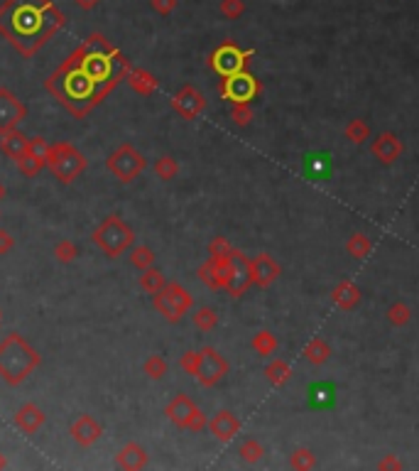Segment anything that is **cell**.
Returning <instances> with one entry per match:
<instances>
[{
    "label": "cell",
    "instance_id": "ba28073f",
    "mask_svg": "<svg viewBox=\"0 0 419 471\" xmlns=\"http://www.w3.org/2000/svg\"><path fill=\"white\" fill-rule=\"evenodd\" d=\"M255 57V49H241L238 44H233L231 39L223 42L221 47H216L209 57V66L221 76L226 79L231 74H238V71H245L248 62Z\"/></svg>",
    "mask_w": 419,
    "mask_h": 471
},
{
    "label": "cell",
    "instance_id": "277c9868",
    "mask_svg": "<svg viewBox=\"0 0 419 471\" xmlns=\"http://www.w3.org/2000/svg\"><path fill=\"white\" fill-rule=\"evenodd\" d=\"M91 239L108 258H120V255L133 246L135 233L120 216H108L98 223V228L93 231Z\"/></svg>",
    "mask_w": 419,
    "mask_h": 471
},
{
    "label": "cell",
    "instance_id": "c3c4849f",
    "mask_svg": "<svg viewBox=\"0 0 419 471\" xmlns=\"http://www.w3.org/2000/svg\"><path fill=\"white\" fill-rule=\"evenodd\" d=\"M74 3L81 8V10H93V8H96L101 0H74Z\"/></svg>",
    "mask_w": 419,
    "mask_h": 471
},
{
    "label": "cell",
    "instance_id": "f907efd6",
    "mask_svg": "<svg viewBox=\"0 0 419 471\" xmlns=\"http://www.w3.org/2000/svg\"><path fill=\"white\" fill-rule=\"evenodd\" d=\"M6 194H8V190H6V187H3V182H0V201L6 199Z\"/></svg>",
    "mask_w": 419,
    "mask_h": 471
},
{
    "label": "cell",
    "instance_id": "7bdbcfd3",
    "mask_svg": "<svg viewBox=\"0 0 419 471\" xmlns=\"http://www.w3.org/2000/svg\"><path fill=\"white\" fill-rule=\"evenodd\" d=\"M199 358H201V351H187V353H182V358H179V366H182V371H187L189 376H196Z\"/></svg>",
    "mask_w": 419,
    "mask_h": 471
},
{
    "label": "cell",
    "instance_id": "603a6c76",
    "mask_svg": "<svg viewBox=\"0 0 419 471\" xmlns=\"http://www.w3.org/2000/svg\"><path fill=\"white\" fill-rule=\"evenodd\" d=\"M301 356H304L306 363H312V366H324V363L331 358V347H328V342H324L322 336H312V339L306 342Z\"/></svg>",
    "mask_w": 419,
    "mask_h": 471
},
{
    "label": "cell",
    "instance_id": "ac0fdd59",
    "mask_svg": "<svg viewBox=\"0 0 419 471\" xmlns=\"http://www.w3.org/2000/svg\"><path fill=\"white\" fill-rule=\"evenodd\" d=\"M328 297H331V302L336 304L341 312H353V309L360 304V299H363V290H360L353 280L346 277V280H341L339 285L333 287Z\"/></svg>",
    "mask_w": 419,
    "mask_h": 471
},
{
    "label": "cell",
    "instance_id": "52a82bcc",
    "mask_svg": "<svg viewBox=\"0 0 419 471\" xmlns=\"http://www.w3.org/2000/svg\"><path fill=\"white\" fill-rule=\"evenodd\" d=\"M165 415L172 425H177V427H182V430H189V432H194V434L204 432L206 425H209V420H206V415L201 412V407L194 405L192 398L184 396V393H177L172 400L167 403Z\"/></svg>",
    "mask_w": 419,
    "mask_h": 471
},
{
    "label": "cell",
    "instance_id": "f6af8a7d",
    "mask_svg": "<svg viewBox=\"0 0 419 471\" xmlns=\"http://www.w3.org/2000/svg\"><path fill=\"white\" fill-rule=\"evenodd\" d=\"M378 469H382V471H387V469H393V471H400V469H402V461H400L398 459V456H395V454H385V456H382V459L380 461H378Z\"/></svg>",
    "mask_w": 419,
    "mask_h": 471
},
{
    "label": "cell",
    "instance_id": "7402d4cb",
    "mask_svg": "<svg viewBox=\"0 0 419 471\" xmlns=\"http://www.w3.org/2000/svg\"><path fill=\"white\" fill-rule=\"evenodd\" d=\"M125 82H128L130 89H133L135 93H140V96H152V93L157 91V79L145 69H130L128 76H125Z\"/></svg>",
    "mask_w": 419,
    "mask_h": 471
},
{
    "label": "cell",
    "instance_id": "e0dca14e",
    "mask_svg": "<svg viewBox=\"0 0 419 471\" xmlns=\"http://www.w3.org/2000/svg\"><path fill=\"white\" fill-rule=\"evenodd\" d=\"M69 434L79 447H91V444H96L98 439H101L103 427L93 420L91 415H79L74 423H71Z\"/></svg>",
    "mask_w": 419,
    "mask_h": 471
},
{
    "label": "cell",
    "instance_id": "e575fe53",
    "mask_svg": "<svg viewBox=\"0 0 419 471\" xmlns=\"http://www.w3.org/2000/svg\"><path fill=\"white\" fill-rule=\"evenodd\" d=\"M192 322L199 331H211V329H216V324H218V312H216L214 307H206L204 304V307H199L194 312Z\"/></svg>",
    "mask_w": 419,
    "mask_h": 471
},
{
    "label": "cell",
    "instance_id": "f546056e",
    "mask_svg": "<svg viewBox=\"0 0 419 471\" xmlns=\"http://www.w3.org/2000/svg\"><path fill=\"white\" fill-rule=\"evenodd\" d=\"M250 347H253V351L258 353V356H272V353L277 351L279 342H277V336H274L272 331L260 329L258 334L253 336V342H250Z\"/></svg>",
    "mask_w": 419,
    "mask_h": 471
},
{
    "label": "cell",
    "instance_id": "5bb4252c",
    "mask_svg": "<svg viewBox=\"0 0 419 471\" xmlns=\"http://www.w3.org/2000/svg\"><path fill=\"white\" fill-rule=\"evenodd\" d=\"M25 118H27L25 103H22L10 89L0 86V133L17 128V123Z\"/></svg>",
    "mask_w": 419,
    "mask_h": 471
},
{
    "label": "cell",
    "instance_id": "7dc6e473",
    "mask_svg": "<svg viewBox=\"0 0 419 471\" xmlns=\"http://www.w3.org/2000/svg\"><path fill=\"white\" fill-rule=\"evenodd\" d=\"M47 145L49 142L44 140V138H30V150L32 152H39V155H44V152H47Z\"/></svg>",
    "mask_w": 419,
    "mask_h": 471
},
{
    "label": "cell",
    "instance_id": "d6986e66",
    "mask_svg": "<svg viewBox=\"0 0 419 471\" xmlns=\"http://www.w3.org/2000/svg\"><path fill=\"white\" fill-rule=\"evenodd\" d=\"M115 464L125 471H140V469H145V466L150 464V454H147V450L142 447V444L128 442V444H123L120 452L115 454Z\"/></svg>",
    "mask_w": 419,
    "mask_h": 471
},
{
    "label": "cell",
    "instance_id": "83f0119b",
    "mask_svg": "<svg viewBox=\"0 0 419 471\" xmlns=\"http://www.w3.org/2000/svg\"><path fill=\"white\" fill-rule=\"evenodd\" d=\"M346 253H348L351 258H355V260L368 258V255L373 253V241L368 239L366 233H360V231L351 233L348 241H346Z\"/></svg>",
    "mask_w": 419,
    "mask_h": 471
},
{
    "label": "cell",
    "instance_id": "44dd1931",
    "mask_svg": "<svg viewBox=\"0 0 419 471\" xmlns=\"http://www.w3.org/2000/svg\"><path fill=\"white\" fill-rule=\"evenodd\" d=\"M0 150L6 152L10 160H17L30 150V138L22 136L17 128L6 130V133H0Z\"/></svg>",
    "mask_w": 419,
    "mask_h": 471
},
{
    "label": "cell",
    "instance_id": "5b68a950",
    "mask_svg": "<svg viewBox=\"0 0 419 471\" xmlns=\"http://www.w3.org/2000/svg\"><path fill=\"white\" fill-rule=\"evenodd\" d=\"M106 167H108V172L113 174L115 179H118V182H123V185H130V182H133L138 174L145 172L147 160H145V155H142V152L135 150L130 142H125V145L115 147V150L108 155Z\"/></svg>",
    "mask_w": 419,
    "mask_h": 471
},
{
    "label": "cell",
    "instance_id": "836d02e7",
    "mask_svg": "<svg viewBox=\"0 0 419 471\" xmlns=\"http://www.w3.org/2000/svg\"><path fill=\"white\" fill-rule=\"evenodd\" d=\"M155 250L150 248V246H135L133 250H130V266L138 268V270H147V268L155 266Z\"/></svg>",
    "mask_w": 419,
    "mask_h": 471
},
{
    "label": "cell",
    "instance_id": "74e56055",
    "mask_svg": "<svg viewBox=\"0 0 419 471\" xmlns=\"http://www.w3.org/2000/svg\"><path fill=\"white\" fill-rule=\"evenodd\" d=\"M167 371H169V366H167L165 356H157V353H155V356H147L145 363H142V373H145L147 378H152V380L165 378Z\"/></svg>",
    "mask_w": 419,
    "mask_h": 471
},
{
    "label": "cell",
    "instance_id": "ee69618b",
    "mask_svg": "<svg viewBox=\"0 0 419 471\" xmlns=\"http://www.w3.org/2000/svg\"><path fill=\"white\" fill-rule=\"evenodd\" d=\"M150 3L157 15H169V12H174V8H177V0H150Z\"/></svg>",
    "mask_w": 419,
    "mask_h": 471
},
{
    "label": "cell",
    "instance_id": "b9f144b4",
    "mask_svg": "<svg viewBox=\"0 0 419 471\" xmlns=\"http://www.w3.org/2000/svg\"><path fill=\"white\" fill-rule=\"evenodd\" d=\"M245 12V3L243 0H221V15L228 20H238Z\"/></svg>",
    "mask_w": 419,
    "mask_h": 471
},
{
    "label": "cell",
    "instance_id": "60d3db41",
    "mask_svg": "<svg viewBox=\"0 0 419 471\" xmlns=\"http://www.w3.org/2000/svg\"><path fill=\"white\" fill-rule=\"evenodd\" d=\"M231 120L241 128H245L250 120H253V109H250V103H236L231 109Z\"/></svg>",
    "mask_w": 419,
    "mask_h": 471
},
{
    "label": "cell",
    "instance_id": "9c48e42d",
    "mask_svg": "<svg viewBox=\"0 0 419 471\" xmlns=\"http://www.w3.org/2000/svg\"><path fill=\"white\" fill-rule=\"evenodd\" d=\"M260 91H263V84L253 74H248V71H238V74L226 76L218 86V93L226 101H231L233 106L236 103H250L255 96H260Z\"/></svg>",
    "mask_w": 419,
    "mask_h": 471
},
{
    "label": "cell",
    "instance_id": "4316f807",
    "mask_svg": "<svg viewBox=\"0 0 419 471\" xmlns=\"http://www.w3.org/2000/svg\"><path fill=\"white\" fill-rule=\"evenodd\" d=\"M344 138L351 142V145H363V142H368L373 138L368 120H363V118L348 120V123H346V128H344Z\"/></svg>",
    "mask_w": 419,
    "mask_h": 471
},
{
    "label": "cell",
    "instance_id": "7c38bea8",
    "mask_svg": "<svg viewBox=\"0 0 419 471\" xmlns=\"http://www.w3.org/2000/svg\"><path fill=\"white\" fill-rule=\"evenodd\" d=\"M402 152H404V142L400 140V136L393 133V130H382L375 138H371V155L375 157L380 165H385V167L398 163L400 157H402Z\"/></svg>",
    "mask_w": 419,
    "mask_h": 471
},
{
    "label": "cell",
    "instance_id": "8d00e7d4",
    "mask_svg": "<svg viewBox=\"0 0 419 471\" xmlns=\"http://www.w3.org/2000/svg\"><path fill=\"white\" fill-rule=\"evenodd\" d=\"M238 454H241V459L245 461V464H258V461L265 456V447L258 442V439L250 437L238 447Z\"/></svg>",
    "mask_w": 419,
    "mask_h": 471
},
{
    "label": "cell",
    "instance_id": "9a60e30c",
    "mask_svg": "<svg viewBox=\"0 0 419 471\" xmlns=\"http://www.w3.org/2000/svg\"><path fill=\"white\" fill-rule=\"evenodd\" d=\"M279 275H282V268H279V263L270 253H260L255 255V258H250V277H253V285L265 290V287L272 285Z\"/></svg>",
    "mask_w": 419,
    "mask_h": 471
},
{
    "label": "cell",
    "instance_id": "ffe728a7",
    "mask_svg": "<svg viewBox=\"0 0 419 471\" xmlns=\"http://www.w3.org/2000/svg\"><path fill=\"white\" fill-rule=\"evenodd\" d=\"M12 423H15V427L20 430V432L35 434L44 423H47V415H44L42 407L35 405V403H25V405H22L20 410L15 412Z\"/></svg>",
    "mask_w": 419,
    "mask_h": 471
},
{
    "label": "cell",
    "instance_id": "cb8c5ba5",
    "mask_svg": "<svg viewBox=\"0 0 419 471\" xmlns=\"http://www.w3.org/2000/svg\"><path fill=\"white\" fill-rule=\"evenodd\" d=\"M333 403H336V388H333V383H314L312 388H309V405L314 407V410H326V407H331Z\"/></svg>",
    "mask_w": 419,
    "mask_h": 471
},
{
    "label": "cell",
    "instance_id": "2e32d148",
    "mask_svg": "<svg viewBox=\"0 0 419 471\" xmlns=\"http://www.w3.org/2000/svg\"><path fill=\"white\" fill-rule=\"evenodd\" d=\"M206 430H209V432L214 434L218 442L228 444V442H233V439H236L238 432H241V420H238V417L233 415L231 410H218L209 420Z\"/></svg>",
    "mask_w": 419,
    "mask_h": 471
},
{
    "label": "cell",
    "instance_id": "ab89813d",
    "mask_svg": "<svg viewBox=\"0 0 419 471\" xmlns=\"http://www.w3.org/2000/svg\"><path fill=\"white\" fill-rule=\"evenodd\" d=\"M231 253H233V246L228 243V239H223V236H216V239H211L209 258H228Z\"/></svg>",
    "mask_w": 419,
    "mask_h": 471
},
{
    "label": "cell",
    "instance_id": "1f68e13d",
    "mask_svg": "<svg viewBox=\"0 0 419 471\" xmlns=\"http://www.w3.org/2000/svg\"><path fill=\"white\" fill-rule=\"evenodd\" d=\"M140 280V287L145 290L147 295H157L162 290V287L167 285V277H165V273L162 270H157L155 266L152 268H147V270H142V275L138 277Z\"/></svg>",
    "mask_w": 419,
    "mask_h": 471
},
{
    "label": "cell",
    "instance_id": "bcb514c9",
    "mask_svg": "<svg viewBox=\"0 0 419 471\" xmlns=\"http://www.w3.org/2000/svg\"><path fill=\"white\" fill-rule=\"evenodd\" d=\"M12 248H15V239H12V233L6 231V228H0V255H8Z\"/></svg>",
    "mask_w": 419,
    "mask_h": 471
},
{
    "label": "cell",
    "instance_id": "d590c367",
    "mask_svg": "<svg viewBox=\"0 0 419 471\" xmlns=\"http://www.w3.org/2000/svg\"><path fill=\"white\" fill-rule=\"evenodd\" d=\"M152 169H155L157 179H162V182H169V179H174V177H177L179 165H177V160H174V157L162 155V157H157V160H155V165H152Z\"/></svg>",
    "mask_w": 419,
    "mask_h": 471
},
{
    "label": "cell",
    "instance_id": "d6a6232c",
    "mask_svg": "<svg viewBox=\"0 0 419 471\" xmlns=\"http://www.w3.org/2000/svg\"><path fill=\"white\" fill-rule=\"evenodd\" d=\"M290 466L295 471H312L317 469V454L312 450H306V447H299L290 454Z\"/></svg>",
    "mask_w": 419,
    "mask_h": 471
},
{
    "label": "cell",
    "instance_id": "681fc988",
    "mask_svg": "<svg viewBox=\"0 0 419 471\" xmlns=\"http://www.w3.org/2000/svg\"><path fill=\"white\" fill-rule=\"evenodd\" d=\"M6 466H8V459H6V454L0 452V469H6Z\"/></svg>",
    "mask_w": 419,
    "mask_h": 471
},
{
    "label": "cell",
    "instance_id": "8992f818",
    "mask_svg": "<svg viewBox=\"0 0 419 471\" xmlns=\"http://www.w3.org/2000/svg\"><path fill=\"white\" fill-rule=\"evenodd\" d=\"M152 302H155V309L165 317L167 322H179L189 309L194 307V297L187 287L179 285V282H167L160 293L152 295Z\"/></svg>",
    "mask_w": 419,
    "mask_h": 471
},
{
    "label": "cell",
    "instance_id": "4dcf8cb0",
    "mask_svg": "<svg viewBox=\"0 0 419 471\" xmlns=\"http://www.w3.org/2000/svg\"><path fill=\"white\" fill-rule=\"evenodd\" d=\"M385 317H387V322H390L393 326L402 329V326H407L409 322H412V309H409V304L402 302V299H395V302L387 307Z\"/></svg>",
    "mask_w": 419,
    "mask_h": 471
},
{
    "label": "cell",
    "instance_id": "d4e9b609",
    "mask_svg": "<svg viewBox=\"0 0 419 471\" xmlns=\"http://www.w3.org/2000/svg\"><path fill=\"white\" fill-rule=\"evenodd\" d=\"M304 172L312 179H326L331 174V155L328 152H314L304 157Z\"/></svg>",
    "mask_w": 419,
    "mask_h": 471
},
{
    "label": "cell",
    "instance_id": "8fae6325",
    "mask_svg": "<svg viewBox=\"0 0 419 471\" xmlns=\"http://www.w3.org/2000/svg\"><path fill=\"white\" fill-rule=\"evenodd\" d=\"M250 285H253V277H250V258H248L243 250L233 248L231 263H228V268H226L223 290L236 299V297H241V295H245V290Z\"/></svg>",
    "mask_w": 419,
    "mask_h": 471
},
{
    "label": "cell",
    "instance_id": "6da1fadb",
    "mask_svg": "<svg viewBox=\"0 0 419 471\" xmlns=\"http://www.w3.org/2000/svg\"><path fill=\"white\" fill-rule=\"evenodd\" d=\"M57 12V8L49 0H6L0 6V15H8L6 25H0V33L6 35L15 49H22L20 39H32V49L42 47L49 37L66 22V17L47 15Z\"/></svg>",
    "mask_w": 419,
    "mask_h": 471
},
{
    "label": "cell",
    "instance_id": "484cf974",
    "mask_svg": "<svg viewBox=\"0 0 419 471\" xmlns=\"http://www.w3.org/2000/svg\"><path fill=\"white\" fill-rule=\"evenodd\" d=\"M265 378H268V383L274 385V388H282V385L290 383L292 366L285 361V358H272V361L265 366Z\"/></svg>",
    "mask_w": 419,
    "mask_h": 471
},
{
    "label": "cell",
    "instance_id": "f1b7e54d",
    "mask_svg": "<svg viewBox=\"0 0 419 471\" xmlns=\"http://www.w3.org/2000/svg\"><path fill=\"white\" fill-rule=\"evenodd\" d=\"M15 165L25 177H37V174L47 167V160H44V155H39V152L27 150L22 157H17Z\"/></svg>",
    "mask_w": 419,
    "mask_h": 471
},
{
    "label": "cell",
    "instance_id": "4fadbf2b",
    "mask_svg": "<svg viewBox=\"0 0 419 471\" xmlns=\"http://www.w3.org/2000/svg\"><path fill=\"white\" fill-rule=\"evenodd\" d=\"M172 109L174 113L182 116L184 120H194L206 111V96L196 86L187 84V86H182V91L172 98Z\"/></svg>",
    "mask_w": 419,
    "mask_h": 471
},
{
    "label": "cell",
    "instance_id": "7a4b0ae2",
    "mask_svg": "<svg viewBox=\"0 0 419 471\" xmlns=\"http://www.w3.org/2000/svg\"><path fill=\"white\" fill-rule=\"evenodd\" d=\"M39 363L42 356L20 334H8L0 342V378L8 385H20Z\"/></svg>",
    "mask_w": 419,
    "mask_h": 471
},
{
    "label": "cell",
    "instance_id": "f35d334b",
    "mask_svg": "<svg viewBox=\"0 0 419 471\" xmlns=\"http://www.w3.org/2000/svg\"><path fill=\"white\" fill-rule=\"evenodd\" d=\"M54 258L59 260V263H64V266H69V263H74V260L79 258V248H76L74 241L64 239L54 246Z\"/></svg>",
    "mask_w": 419,
    "mask_h": 471
},
{
    "label": "cell",
    "instance_id": "30bf717a",
    "mask_svg": "<svg viewBox=\"0 0 419 471\" xmlns=\"http://www.w3.org/2000/svg\"><path fill=\"white\" fill-rule=\"evenodd\" d=\"M199 351H201L199 369H196V376H194V378L199 380L204 388H214V385H218L221 380L226 378L231 366H228L226 356L221 351H216L214 347H204V349H199Z\"/></svg>",
    "mask_w": 419,
    "mask_h": 471
},
{
    "label": "cell",
    "instance_id": "3957f363",
    "mask_svg": "<svg viewBox=\"0 0 419 471\" xmlns=\"http://www.w3.org/2000/svg\"><path fill=\"white\" fill-rule=\"evenodd\" d=\"M44 160H47V169L52 172V177L59 179L62 185H71V182L89 167L86 155L81 150H76L71 142H54V145H47Z\"/></svg>",
    "mask_w": 419,
    "mask_h": 471
}]
</instances>
